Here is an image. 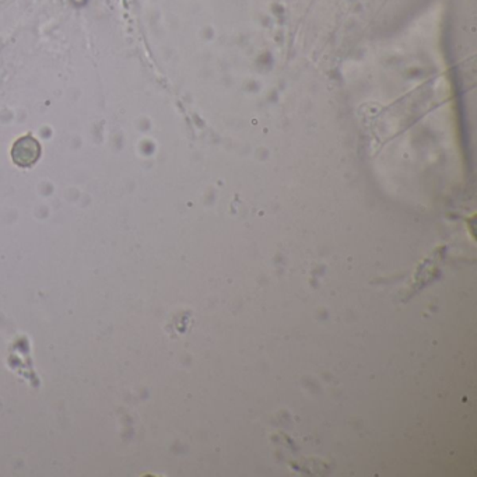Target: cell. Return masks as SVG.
Masks as SVG:
<instances>
[{
    "mask_svg": "<svg viewBox=\"0 0 477 477\" xmlns=\"http://www.w3.org/2000/svg\"><path fill=\"white\" fill-rule=\"evenodd\" d=\"M12 155H13V160L17 166L30 167L38 160L39 144L36 143V140H34L30 136L23 137L14 144Z\"/></svg>",
    "mask_w": 477,
    "mask_h": 477,
    "instance_id": "cell-1",
    "label": "cell"
}]
</instances>
